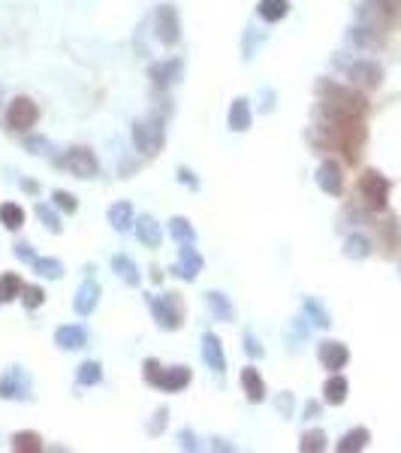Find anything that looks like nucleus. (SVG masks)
Returning a JSON list of instances; mask_svg holds the SVG:
<instances>
[{"label": "nucleus", "instance_id": "393cba45", "mask_svg": "<svg viewBox=\"0 0 401 453\" xmlns=\"http://www.w3.org/2000/svg\"><path fill=\"white\" fill-rule=\"evenodd\" d=\"M205 302H208V308H212V315L214 320H232V306H230V299L223 293H217V290H208L205 293Z\"/></svg>", "mask_w": 401, "mask_h": 453}, {"label": "nucleus", "instance_id": "ea45409f", "mask_svg": "<svg viewBox=\"0 0 401 453\" xmlns=\"http://www.w3.org/2000/svg\"><path fill=\"white\" fill-rule=\"evenodd\" d=\"M28 148L33 154H52V142H48V139H30Z\"/></svg>", "mask_w": 401, "mask_h": 453}, {"label": "nucleus", "instance_id": "f3484780", "mask_svg": "<svg viewBox=\"0 0 401 453\" xmlns=\"http://www.w3.org/2000/svg\"><path fill=\"white\" fill-rule=\"evenodd\" d=\"M55 344H57L61 351H79V348H85V344H88L85 326H79V324L61 326V329L55 333Z\"/></svg>", "mask_w": 401, "mask_h": 453}, {"label": "nucleus", "instance_id": "6ab92c4d", "mask_svg": "<svg viewBox=\"0 0 401 453\" xmlns=\"http://www.w3.org/2000/svg\"><path fill=\"white\" fill-rule=\"evenodd\" d=\"M241 387H245V393H248L250 402H263L265 399V381H263V375L257 372L254 366L241 369Z\"/></svg>", "mask_w": 401, "mask_h": 453}, {"label": "nucleus", "instance_id": "a878e982", "mask_svg": "<svg viewBox=\"0 0 401 453\" xmlns=\"http://www.w3.org/2000/svg\"><path fill=\"white\" fill-rule=\"evenodd\" d=\"M112 269L118 272V275H121L130 287L139 284V269H136V263H133L127 254H115V257H112Z\"/></svg>", "mask_w": 401, "mask_h": 453}, {"label": "nucleus", "instance_id": "2f4dec72", "mask_svg": "<svg viewBox=\"0 0 401 453\" xmlns=\"http://www.w3.org/2000/svg\"><path fill=\"white\" fill-rule=\"evenodd\" d=\"M100 378H103V369H100L97 360L82 362L79 372H76V381H79L82 387H94V384H100Z\"/></svg>", "mask_w": 401, "mask_h": 453}, {"label": "nucleus", "instance_id": "cd10ccee", "mask_svg": "<svg viewBox=\"0 0 401 453\" xmlns=\"http://www.w3.org/2000/svg\"><path fill=\"white\" fill-rule=\"evenodd\" d=\"M43 438H39L37 432H15L12 435V450L19 453H43Z\"/></svg>", "mask_w": 401, "mask_h": 453}, {"label": "nucleus", "instance_id": "dca6fc26", "mask_svg": "<svg viewBox=\"0 0 401 453\" xmlns=\"http://www.w3.org/2000/svg\"><path fill=\"white\" fill-rule=\"evenodd\" d=\"M28 375L21 372V369H10V375L0 381V399H21V396H28Z\"/></svg>", "mask_w": 401, "mask_h": 453}, {"label": "nucleus", "instance_id": "e433bc0d", "mask_svg": "<svg viewBox=\"0 0 401 453\" xmlns=\"http://www.w3.org/2000/svg\"><path fill=\"white\" fill-rule=\"evenodd\" d=\"M37 215H39V221L52 230V233H61V221H57V215L52 212V205H46V203H37Z\"/></svg>", "mask_w": 401, "mask_h": 453}, {"label": "nucleus", "instance_id": "58836bf2", "mask_svg": "<svg viewBox=\"0 0 401 453\" xmlns=\"http://www.w3.org/2000/svg\"><path fill=\"white\" fill-rule=\"evenodd\" d=\"M52 200H55L57 209H61V212H70V215L79 209L76 196H73V194H66V191H55V194H52Z\"/></svg>", "mask_w": 401, "mask_h": 453}, {"label": "nucleus", "instance_id": "4be33fe9", "mask_svg": "<svg viewBox=\"0 0 401 453\" xmlns=\"http://www.w3.org/2000/svg\"><path fill=\"white\" fill-rule=\"evenodd\" d=\"M109 224H112L118 233H124V230H130L136 221H133V205L130 203H115L112 209H109Z\"/></svg>", "mask_w": 401, "mask_h": 453}, {"label": "nucleus", "instance_id": "49530a36", "mask_svg": "<svg viewBox=\"0 0 401 453\" xmlns=\"http://www.w3.org/2000/svg\"><path fill=\"white\" fill-rule=\"evenodd\" d=\"M317 411H320V405H317V402H308L305 414H308V417H317Z\"/></svg>", "mask_w": 401, "mask_h": 453}, {"label": "nucleus", "instance_id": "39448f33", "mask_svg": "<svg viewBox=\"0 0 401 453\" xmlns=\"http://www.w3.org/2000/svg\"><path fill=\"white\" fill-rule=\"evenodd\" d=\"M151 311H154V320L160 329H178L185 324V302H181L178 293H163V296H154L151 299Z\"/></svg>", "mask_w": 401, "mask_h": 453}, {"label": "nucleus", "instance_id": "37998d69", "mask_svg": "<svg viewBox=\"0 0 401 453\" xmlns=\"http://www.w3.org/2000/svg\"><path fill=\"white\" fill-rule=\"evenodd\" d=\"M15 257L24 260V263H33L37 257H33V251H30V245H15Z\"/></svg>", "mask_w": 401, "mask_h": 453}, {"label": "nucleus", "instance_id": "423d86ee", "mask_svg": "<svg viewBox=\"0 0 401 453\" xmlns=\"http://www.w3.org/2000/svg\"><path fill=\"white\" fill-rule=\"evenodd\" d=\"M359 194H362V200L369 209L380 212L386 209V200H389V178H383L377 169H369L359 176Z\"/></svg>", "mask_w": 401, "mask_h": 453}, {"label": "nucleus", "instance_id": "c03bdc74", "mask_svg": "<svg viewBox=\"0 0 401 453\" xmlns=\"http://www.w3.org/2000/svg\"><path fill=\"white\" fill-rule=\"evenodd\" d=\"M157 420H154V423H151V435H157V432H160V426H163V420L166 417H169V414H166V408H160V411H157V414H154Z\"/></svg>", "mask_w": 401, "mask_h": 453}, {"label": "nucleus", "instance_id": "5701e85b", "mask_svg": "<svg viewBox=\"0 0 401 453\" xmlns=\"http://www.w3.org/2000/svg\"><path fill=\"white\" fill-rule=\"evenodd\" d=\"M257 12H260L263 21H281L290 12V0H260Z\"/></svg>", "mask_w": 401, "mask_h": 453}, {"label": "nucleus", "instance_id": "f257e3e1", "mask_svg": "<svg viewBox=\"0 0 401 453\" xmlns=\"http://www.w3.org/2000/svg\"><path fill=\"white\" fill-rule=\"evenodd\" d=\"M320 133L326 136V145L344 151L347 163L359 160V151H362V145H365L362 115H332V112H323Z\"/></svg>", "mask_w": 401, "mask_h": 453}, {"label": "nucleus", "instance_id": "de8ad7c7", "mask_svg": "<svg viewBox=\"0 0 401 453\" xmlns=\"http://www.w3.org/2000/svg\"><path fill=\"white\" fill-rule=\"evenodd\" d=\"M181 441H185V447H196V444H194V435H187V432H181Z\"/></svg>", "mask_w": 401, "mask_h": 453}, {"label": "nucleus", "instance_id": "412c9836", "mask_svg": "<svg viewBox=\"0 0 401 453\" xmlns=\"http://www.w3.org/2000/svg\"><path fill=\"white\" fill-rule=\"evenodd\" d=\"M248 127H250V103L245 100V97H239V100L230 106V130L245 133Z\"/></svg>", "mask_w": 401, "mask_h": 453}, {"label": "nucleus", "instance_id": "f8f14e48", "mask_svg": "<svg viewBox=\"0 0 401 453\" xmlns=\"http://www.w3.org/2000/svg\"><path fill=\"white\" fill-rule=\"evenodd\" d=\"M203 357H205L212 372H217V375L227 372V353H223V344H221V339H217L214 333L203 335Z\"/></svg>", "mask_w": 401, "mask_h": 453}, {"label": "nucleus", "instance_id": "20e7f679", "mask_svg": "<svg viewBox=\"0 0 401 453\" xmlns=\"http://www.w3.org/2000/svg\"><path fill=\"white\" fill-rule=\"evenodd\" d=\"M190 369L185 366H172V369H163L157 360H145V381L148 384H154V387H160V390L166 393H178V390H185V387L190 384Z\"/></svg>", "mask_w": 401, "mask_h": 453}, {"label": "nucleus", "instance_id": "0eeeda50", "mask_svg": "<svg viewBox=\"0 0 401 453\" xmlns=\"http://www.w3.org/2000/svg\"><path fill=\"white\" fill-rule=\"evenodd\" d=\"M37 121H39V106L33 103L30 97H15L10 103V109H6V124L12 130H19V133L30 130Z\"/></svg>", "mask_w": 401, "mask_h": 453}, {"label": "nucleus", "instance_id": "bb28decb", "mask_svg": "<svg viewBox=\"0 0 401 453\" xmlns=\"http://www.w3.org/2000/svg\"><path fill=\"white\" fill-rule=\"evenodd\" d=\"M323 399L329 402V405H341V402L347 399V381L341 375H332L329 381L323 387Z\"/></svg>", "mask_w": 401, "mask_h": 453}, {"label": "nucleus", "instance_id": "1a4fd4ad", "mask_svg": "<svg viewBox=\"0 0 401 453\" xmlns=\"http://www.w3.org/2000/svg\"><path fill=\"white\" fill-rule=\"evenodd\" d=\"M66 169L73 172V176H79V178H94L97 176V169H100V163L94 158V151L85 145H76V148H70L66 151Z\"/></svg>", "mask_w": 401, "mask_h": 453}, {"label": "nucleus", "instance_id": "7c9ffc66", "mask_svg": "<svg viewBox=\"0 0 401 453\" xmlns=\"http://www.w3.org/2000/svg\"><path fill=\"white\" fill-rule=\"evenodd\" d=\"M21 278L15 275V272H6V275H0V302H10L15 296H21Z\"/></svg>", "mask_w": 401, "mask_h": 453}, {"label": "nucleus", "instance_id": "473e14b6", "mask_svg": "<svg viewBox=\"0 0 401 453\" xmlns=\"http://www.w3.org/2000/svg\"><path fill=\"white\" fill-rule=\"evenodd\" d=\"M369 251H371V245H369V239L365 236H350L347 242H344V254L347 257H353V260H362V257H369Z\"/></svg>", "mask_w": 401, "mask_h": 453}, {"label": "nucleus", "instance_id": "6e6552de", "mask_svg": "<svg viewBox=\"0 0 401 453\" xmlns=\"http://www.w3.org/2000/svg\"><path fill=\"white\" fill-rule=\"evenodd\" d=\"M154 30H157V39L163 46H175L181 39V19H178V10L175 6H160L154 12Z\"/></svg>", "mask_w": 401, "mask_h": 453}, {"label": "nucleus", "instance_id": "72a5a7b5", "mask_svg": "<svg viewBox=\"0 0 401 453\" xmlns=\"http://www.w3.org/2000/svg\"><path fill=\"white\" fill-rule=\"evenodd\" d=\"M33 269H37L39 275H46V278H55V281L64 275V263L55 260V257H46V260L37 257V260H33Z\"/></svg>", "mask_w": 401, "mask_h": 453}, {"label": "nucleus", "instance_id": "a19ab883", "mask_svg": "<svg viewBox=\"0 0 401 453\" xmlns=\"http://www.w3.org/2000/svg\"><path fill=\"white\" fill-rule=\"evenodd\" d=\"M245 351L250 353V357H263V348L257 344V339L250 333H245Z\"/></svg>", "mask_w": 401, "mask_h": 453}, {"label": "nucleus", "instance_id": "b1692460", "mask_svg": "<svg viewBox=\"0 0 401 453\" xmlns=\"http://www.w3.org/2000/svg\"><path fill=\"white\" fill-rule=\"evenodd\" d=\"M369 441H371V432L365 429V426H356V429H350L344 438L338 441V450L341 453H353V450H362Z\"/></svg>", "mask_w": 401, "mask_h": 453}, {"label": "nucleus", "instance_id": "4468645a", "mask_svg": "<svg viewBox=\"0 0 401 453\" xmlns=\"http://www.w3.org/2000/svg\"><path fill=\"white\" fill-rule=\"evenodd\" d=\"M97 302H100V284L94 281V278H88V281L79 284L76 299H73V308H76L79 315H94Z\"/></svg>", "mask_w": 401, "mask_h": 453}, {"label": "nucleus", "instance_id": "aec40b11", "mask_svg": "<svg viewBox=\"0 0 401 453\" xmlns=\"http://www.w3.org/2000/svg\"><path fill=\"white\" fill-rule=\"evenodd\" d=\"M178 76H181V61H178V57H172V61H163V64H154V67H151V79H154L157 88L172 85Z\"/></svg>", "mask_w": 401, "mask_h": 453}, {"label": "nucleus", "instance_id": "f704fd0d", "mask_svg": "<svg viewBox=\"0 0 401 453\" xmlns=\"http://www.w3.org/2000/svg\"><path fill=\"white\" fill-rule=\"evenodd\" d=\"M299 450H305V453H320L326 450V432L323 429H311V432H305L302 435V441H299Z\"/></svg>", "mask_w": 401, "mask_h": 453}, {"label": "nucleus", "instance_id": "c756f323", "mask_svg": "<svg viewBox=\"0 0 401 453\" xmlns=\"http://www.w3.org/2000/svg\"><path fill=\"white\" fill-rule=\"evenodd\" d=\"M0 221H3L6 230H19L24 224V209L19 203H3L0 205Z\"/></svg>", "mask_w": 401, "mask_h": 453}, {"label": "nucleus", "instance_id": "a211bd4d", "mask_svg": "<svg viewBox=\"0 0 401 453\" xmlns=\"http://www.w3.org/2000/svg\"><path fill=\"white\" fill-rule=\"evenodd\" d=\"M136 236L142 245H148V248H160V239H163V230L160 224L151 218V215H142L136 221Z\"/></svg>", "mask_w": 401, "mask_h": 453}, {"label": "nucleus", "instance_id": "9d476101", "mask_svg": "<svg viewBox=\"0 0 401 453\" xmlns=\"http://www.w3.org/2000/svg\"><path fill=\"white\" fill-rule=\"evenodd\" d=\"M317 185H320L323 194L341 196V191H344V176H341V167L335 160H323L320 163V169H317Z\"/></svg>", "mask_w": 401, "mask_h": 453}, {"label": "nucleus", "instance_id": "ddd939ff", "mask_svg": "<svg viewBox=\"0 0 401 453\" xmlns=\"http://www.w3.org/2000/svg\"><path fill=\"white\" fill-rule=\"evenodd\" d=\"M347 360H350L347 344H341V342H323L320 344V362H323V369H329V372H338V369L347 366Z\"/></svg>", "mask_w": 401, "mask_h": 453}, {"label": "nucleus", "instance_id": "a18cd8bd", "mask_svg": "<svg viewBox=\"0 0 401 453\" xmlns=\"http://www.w3.org/2000/svg\"><path fill=\"white\" fill-rule=\"evenodd\" d=\"M278 408L287 411V417H290V411H293V396H290V393H287V396H281L278 399Z\"/></svg>", "mask_w": 401, "mask_h": 453}, {"label": "nucleus", "instance_id": "c9c22d12", "mask_svg": "<svg viewBox=\"0 0 401 453\" xmlns=\"http://www.w3.org/2000/svg\"><path fill=\"white\" fill-rule=\"evenodd\" d=\"M21 302L28 308H39L46 302V290L43 287H37V284H24L21 287Z\"/></svg>", "mask_w": 401, "mask_h": 453}, {"label": "nucleus", "instance_id": "7ed1b4c3", "mask_svg": "<svg viewBox=\"0 0 401 453\" xmlns=\"http://www.w3.org/2000/svg\"><path fill=\"white\" fill-rule=\"evenodd\" d=\"M163 139H166V127L160 115H145V118L133 121V145H136V151L151 158V154L163 148Z\"/></svg>", "mask_w": 401, "mask_h": 453}, {"label": "nucleus", "instance_id": "c85d7f7f", "mask_svg": "<svg viewBox=\"0 0 401 453\" xmlns=\"http://www.w3.org/2000/svg\"><path fill=\"white\" fill-rule=\"evenodd\" d=\"M169 233H172V239H175V242H181V245H194V239H196V230L194 227H190V221L187 218H172L169 221Z\"/></svg>", "mask_w": 401, "mask_h": 453}, {"label": "nucleus", "instance_id": "79ce46f5", "mask_svg": "<svg viewBox=\"0 0 401 453\" xmlns=\"http://www.w3.org/2000/svg\"><path fill=\"white\" fill-rule=\"evenodd\" d=\"M178 181H181V185H190V187H194V191L199 187V181L194 178V172H190L187 167H181V169H178Z\"/></svg>", "mask_w": 401, "mask_h": 453}, {"label": "nucleus", "instance_id": "9b49d317", "mask_svg": "<svg viewBox=\"0 0 401 453\" xmlns=\"http://www.w3.org/2000/svg\"><path fill=\"white\" fill-rule=\"evenodd\" d=\"M175 275H181L185 281H194V278L203 272V257H199V251L194 245H181V254H178V263H175Z\"/></svg>", "mask_w": 401, "mask_h": 453}, {"label": "nucleus", "instance_id": "2eb2a0df", "mask_svg": "<svg viewBox=\"0 0 401 453\" xmlns=\"http://www.w3.org/2000/svg\"><path fill=\"white\" fill-rule=\"evenodd\" d=\"M350 79L362 88H377L383 79V70H380V64H374V61H356L353 67H350Z\"/></svg>", "mask_w": 401, "mask_h": 453}, {"label": "nucleus", "instance_id": "4c0bfd02", "mask_svg": "<svg viewBox=\"0 0 401 453\" xmlns=\"http://www.w3.org/2000/svg\"><path fill=\"white\" fill-rule=\"evenodd\" d=\"M305 311H308V315H311L314 317V324L317 326H329L332 324V320H329V315H326V308L320 306V302H317V299H305Z\"/></svg>", "mask_w": 401, "mask_h": 453}, {"label": "nucleus", "instance_id": "f03ea898", "mask_svg": "<svg viewBox=\"0 0 401 453\" xmlns=\"http://www.w3.org/2000/svg\"><path fill=\"white\" fill-rule=\"evenodd\" d=\"M320 106L323 112H332V115H365V97L353 88H344V85H323L320 88Z\"/></svg>", "mask_w": 401, "mask_h": 453}]
</instances>
